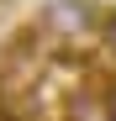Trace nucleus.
<instances>
[{
  "mask_svg": "<svg viewBox=\"0 0 116 121\" xmlns=\"http://www.w3.org/2000/svg\"><path fill=\"white\" fill-rule=\"evenodd\" d=\"M100 53H106V63L116 69V5H111V21H106V37H100Z\"/></svg>",
  "mask_w": 116,
  "mask_h": 121,
  "instance_id": "obj_3",
  "label": "nucleus"
},
{
  "mask_svg": "<svg viewBox=\"0 0 116 121\" xmlns=\"http://www.w3.org/2000/svg\"><path fill=\"white\" fill-rule=\"evenodd\" d=\"M0 121H11V90H5V79H0Z\"/></svg>",
  "mask_w": 116,
  "mask_h": 121,
  "instance_id": "obj_4",
  "label": "nucleus"
},
{
  "mask_svg": "<svg viewBox=\"0 0 116 121\" xmlns=\"http://www.w3.org/2000/svg\"><path fill=\"white\" fill-rule=\"evenodd\" d=\"M32 21H37V32L48 37V48L74 53V48L100 42V37H106L111 5H100V0H48V5L32 16Z\"/></svg>",
  "mask_w": 116,
  "mask_h": 121,
  "instance_id": "obj_1",
  "label": "nucleus"
},
{
  "mask_svg": "<svg viewBox=\"0 0 116 121\" xmlns=\"http://www.w3.org/2000/svg\"><path fill=\"white\" fill-rule=\"evenodd\" d=\"M63 121H116V95L106 84H74L63 95Z\"/></svg>",
  "mask_w": 116,
  "mask_h": 121,
  "instance_id": "obj_2",
  "label": "nucleus"
}]
</instances>
